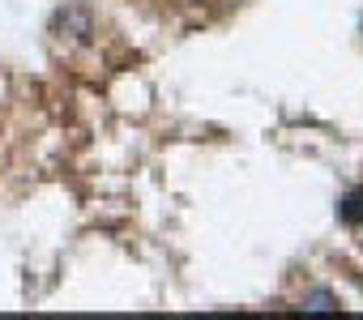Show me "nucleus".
Wrapping results in <instances>:
<instances>
[{
	"mask_svg": "<svg viewBox=\"0 0 363 320\" xmlns=\"http://www.w3.org/2000/svg\"><path fill=\"white\" fill-rule=\"evenodd\" d=\"M303 312H342V303H337V295L333 290H308L303 295Z\"/></svg>",
	"mask_w": 363,
	"mask_h": 320,
	"instance_id": "obj_3",
	"label": "nucleus"
},
{
	"mask_svg": "<svg viewBox=\"0 0 363 320\" xmlns=\"http://www.w3.org/2000/svg\"><path fill=\"white\" fill-rule=\"evenodd\" d=\"M337 218H342L346 227H363V188H350V193L342 197V205H337Z\"/></svg>",
	"mask_w": 363,
	"mask_h": 320,
	"instance_id": "obj_2",
	"label": "nucleus"
},
{
	"mask_svg": "<svg viewBox=\"0 0 363 320\" xmlns=\"http://www.w3.org/2000/svg\"><path fill=\"white\" fill-rule=\"evenodd\" d=\"M56 26H60L65 35H73V39H82V43H86V39L94 35V13H90L86 5H69V9H60V13H56Z\"/></svg>",
	"mask_w": 363,
	"mask_h": 320,
	"instance_id": "obj_1",
	"label": "nucleus"
}]
</instances>
